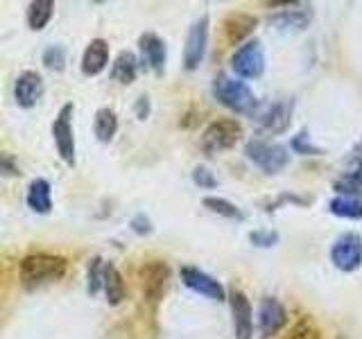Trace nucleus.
Here are the masks:
<instances>
[{
	"instance_id": "1",
	"label": "nucleus",
	"mask_w": 362,
	"mask_h": 339,
	"mask_svg": "<svg viewBox=\"0 0 362 339\" xmlns=\"http://www.w3.org/2000/svg\"><path fill=\"white\" fill-rule=\"evenodd\" d=\"M66 263L64 256L55 254H30L21 260V267H18V276H21V283L27 289L41 287L45 283H55V280H61L66 276Z\"/></svg>"
},
{
	"instance_id": "2",
	"label": "nucleus",
	"mask_w": 362,
	"mask_h": 339,
	"mask_svg": "<svg viewBox=\"0 0 362 339\" xmlns=\"http://www.w3.org/2000/svg\"><path fill=\"white\" fill-rule=\"evenodd\" d=\"M213 95L217 98V102L226 106V109L242 113V115H256V111L261 109V104H259V100H256V95L252 93L249 86L240 80H236V77H229V75L215 77Z\"/></svg>"
},
{
	"instance_id": "3",
	"label": "nucleus",
	"mask_w": 362,
	"mask_h": 339,
	"mask_svg": "<svg viewBox=\"0 0 362 339\" xmlns=\"http://www.w3.org/2000/svg\"><path fill=\"white\" fill-rule=\"evenodd\" d=\"M242 138V127L240 122L233 118H220L213 120L199 136V150L206 157H217L226 150L236 147V143Z\"/></svg>"
},
{
	"instance_id": "4",
	"label": "nucleus",
	"mask_w": 362,
	"mask_h": 339,
	"mask_svg": "<svg viewBox=\"0 0 362 339\" xmlns=\"http://www.w3.org/2000/svg\"><path fill=\"white\" fill-rule=\"evenodd\" d=\"M245 157L265 174H279L290 163V152L285 145L261 138H254L245 145Z\"/></svg>"
},
{
	"instance_id": "5",
	"label": "nucleus",
	"mask_w": 362,
	"mask_h": 339,
	"mask_svg": "<svg viewBox=\"0 0 362 339\" xmlns=\"http://www.w3.org/2000/svg\"><path fill=\"white\" fill-rule=\"evenodd\" d=\"M231 68L242 80H259L265 73V52L259 38H249L231 57Z\"/></svg>"
},
{
	"instance_id": "6",
	"label": "nucleus",
	"mask_w": 362,
	"mask_h": 339,
	"mask_svg": "<svg viewBox=\"0 0 362 339\" xmlns=\"http://www.w3.org/2000/svg\"><path fill=\"white\" fill-rule=\"evenodd\" d=\"M73 111L75 106L71 102L64 104L52 122V138L57 145V152H59V157L66 166L71 168L75 166V134H73V122H71Z\"/></svg>"
},
{
	"instance_id": "7",
	"label": "nucleus",
	"mask_w": 362,
	"mask_h": 339,
	"mask_svg": "<svg viewBox=\"0 0 362 339\" xmlns=\"http://www.w3.org/2000/svg\"><path fill=\"white\" fill-rule=\"evenodd\" d=\"M138 278H140V289L145 301L157 303L166 294V287L170 280V267L164 260H147V263L140 267Z\"/></svg>"
},
{
	"instance_id": "8",
	"label": "nucleus",
	"mask_w": 362,
	"mask_h": 339,
	"mask_svg": "<svg viewBox=\"0 0 362 339\" xmlns=\"http://www.w3.org/2000/svg\"><path fill=\"white\" fill-rule=\"evenodd\" d=\"M292 111H294V100L281 98L276 102L261 106V109L256 111V120H259V127L265 134H272V136L283 134L292 122Z\"/></svg>"
},
{
	"instance_id": "9",
	"label": "nucleus",
	"mask_w": 362,
	"mask_h": 339,
	"mask_svg": "<svg viewBox=\"0 0 362 339\" xmlns=\"http://www.w3.org/2000/svg\"><path fill=\"white\" fill-rule=\"evenodd\" d=\"M331 260L340 271H356L362 265V238L358 233L340 236L331 247Z\"/></svg>"
},
{
	"instance_id": "10",
	"label": "nucleus",
	"mask_w": 362,
	"mask_h": 339,
	"mask_svg": "<svg viewBox=\"0 0 362 339\" xmlns=\"http://www.w3.org/2000/svg\"><path fill=\"white\" fill-rule=\"evenodd\" d=\"M208 25H211V21H208V16L204 14L188 30L186 48H184V66H186V71H197L199 64L204 62L206 48H208Z\"/></svg>"
},
{
	"instance_id": "11",
	"label": "nucleus",
	"mask_w": 362,
	"mask_h": 339,
	"mask_svg": "<svg viewBox=\"0 0 362 339\" xmlns=\"http://www.w3.org/2000/svg\"><path fill=\"white\" fill-rule=\"evenodd\" d=\"M181 280H184V285L188 289H193V292L211 298V301H226V292L220 285V280L208 276L206 271H202L199 267H190V265L181 267Z\"/></svg>"
},
{
	"instance_id": "12",
	"label": "nucleus",
	"mask_w": 362,
	"mask_h": 339,
	"mask_svg": "<svg viewBox=\"0 0 362 339\" xmlns=\"http://www.w3.org/2000/svg\"><path fill=\"white\" fill-rule=\"evenodd\" d=\"M229 303H231L233 315V333L236 339H252L254 335V310L242 289H231L229 292Z\"/></svg>"
},
{
	"instance_id": "13",
	"label": "nucleus",
	"mask_w": 362,
	"mask_h": 339,
	"mask_svg": "<svg viewBox=\"0 0 362 339\" xmlns=\"http://www.w3.org/2000/svg\"><path fill=\"white\" fill-rule=\"evenodd\" d=\"M288 326V310L279 301V298L268 296L261 301L259 308V331L263 337L279 335L283 328Z\"/></svg>"
},
{
	"instance_id": "14",
	"label": "nucleus",
	"mask_w": 362,
	"mask_h": 339,
	"mask_svg": "<svg viewBox=\"0 0 362 339\" xmlns=\"http://www.w3.org/2000/svg\"><path fill=\"white\" fill-rule=\"evenodd\" d=\"M43 89H45L43 77L39 73L23 71L14 82V98H16L18 106H23V109H32V106L41 100Z\"/></svg>"
},
{
	"instance_id": "15",
	"label": "nucleus",
	"mask_w": 362,
	"mask_h": 339,
	"mask_svg": "<svg viewBox=\"0 0 362 339\" xmlns=\"http://www.w3.org/2000/svg\"><path fill=\"white\" fill-rule=\"evenodd\" d=\"M138 48H140L143 64L152 68L154 73H164L166 59H168V48L164 38L154 32H145L138 36Z\"/></svg>"
},
{
	"instance_id": "16",
	"label": "nucleus",
	"mask_w": 362,
	"mask_h": 339,
	"mask_svg": "<svg viewBox=\"0 0 362 339\" xmlns=\"http://www.w3.org/2000/svg\"><path fill=\"white\" fill-rule=\"evenodd\" d=\"M256 25H259V18L252 16V14H245V12H236V14H229L224 18V38L229 45H238V43H247L249 36L254 34Z\"/></svg>"
},
{
	"instance_id": "17",
	"label": "nucleus",
	"mask_w": 362,
	"mask_h": 339,
	"mask_svg": "<svg viewBox=\"0 0 362 339\" xmlns=\"http://www.w3.org/2000/svg\"><path fill=\"white\" fill-rule=\"evenodd\" d=\"M109 64V43L104 38H93L82 55V73L87 77L100 75Z\"/></svg>"
},
{
	"instance_id": "18",
	"label": "nucleus",
	"mask_w": 362,
	"mask_h": 339,
	"mask_svg": "<svg viewBox=\"0 0 362 339\" xmlns=\"http://www.w3.org/2000/svg\"><path fill=\"white\" fill-rule=\"evenodd\" d=\"M310 21H312L310 7H301V5L297 9H285V12L274 14L270 18V23L279 32H301L310 25Z\"/></svg>"
},
{
	"instance_id": "19",
	"label": "nucleus",
	"mask_w": 362,
	"mask_h": 339,
	"mask_svg": "<svg viewBox=\"0 0 362 339\" xmlns=\"http://www.w3.org/2000/svg\"><path fill=\"white\" fill-rule=\"evenodd\" d=\"M27 206H30L34 212L39 215H45V212L52 210V188L45 179H34L27 188Z\"/></svg>"
},
{
	"instance_id": "20",
	"label": "nucleus",
	"mask_w": 362,
	"mask_h": 339,
	"mask_svg": "<svg viewBox=\"0 0 362 339\" xmlns=\"http://www.w3.org/2000/svg\"><path fill=\"white\" fill-rule=\"evenodd\" d=\"M125 292H127L125 280H122L118 267L113 263H107V267H104V294H107V303L120 305L125 301Z\"/></svg>"
},
{
	"instance_id": "21",
	"label": "nucleus",
	"mask_w": 362,
	"mask_h": 339,
	"mask_svg": "<svg viewBox=\"0 0 362 339\" xmlns=\"http://www.w3.org/2000/svg\"><path fill=\"white\" fill-rule=\"evenodd\" d=\"M138 75V59L134 52L122 50L111 66V77L120 84H131Z\"/></svg>"
},
{
	"instance_id": "22",
	"label": "nucleus",
	"mask_w": 362,
	"mask_h": 339,
	"mask_svg": "<svg viewBox=\"0 0 362 339\" xmlns=\"http://www.w3.org/2000/svg\"><path fill=\"white\" fill-rule=\"evenodd\" d=\"M93 131L98 136L100 143H109L118 131V115L109 106H102V109L95 111L93 118Z\"/></svg>"
},
{
	"instance_id": "23",
	"label": "nucleus",
	"mask_w": 362,
	"mask_h": 339,
	"mask_svg": "<svg viewBox=\"0 0 362 339\" xmlns=\"http://www.w3.org/2000/svg\"><path fill=\"white\" fill-rule=\"evenodd\" d=\"M55 14V3L52 0H34L27 7V25H30V30L39 32L43 27L50 23V18Z\"/></svg>"
},
{
	"instance_id": "24",
	"label": "nucleus",
	"mask_w": 362,
	"mask_h": 339,
	"mask_svg": "<svg viewBox=\"0 0 362 339\" xmlns=\"http://www.w3.org/2000/svg\"><path fill=\"white\" fill-rule=\"evenodd\" d=\"M328 210L333 212V215L345 217V219H362V199L338 195L335 199H331Z\"/></svg>"
},
{
	"instance_id": "25",
	"label": "nucleus",
	"mask_w": 362,
	"mask_h": 339,
	"mask_svg": "<svg viewBox=\"0 0 362 339\" xmlns=\"http://www.w3.org/2000/svg\"><path fill=\"white\" fill-rule=\"evenodd\" d=\"M202 203H204V206H206L208 210H211V212H215V215H222V217H226V219H236V222H242V219H245L242 210L238 208L236 203H231L229 199H224V197H204Z\"/></svg>"
},
{
	"instance_id": "26",
	"label": "nucleus",
	"mask_w": 362,
	"mask_h": 339,
	"mask_svg": "<svg viewBox=\"0 0 362 339\" xmlns=\"http://www.w3.org/2000/svg\"><path fill=\"white\" fill-rule=\"evenodd\" d=\"M104 267H107V263H104L100 256L91 258L89 269H87V289L91 296H95L100 289H104Z\"/></svg>"
},
{
	"instance_id": "27",
	"label": "nucleus",
	"mask_w": 362,
	"mask_h": 339,
	"mask_svg": "<svg viewBox=\"0 0 362 339\" xmlns=\"http://www.w3.org/2000/svg\"><path fill=\"white\" fill-rule=\"evenodd\" d=\"M41 62L48 71L61 73L66 68V48L64 45H48L43 57H41Z\"/></svg>"
},
{
	"instance_id": "28",
	"label": "nucleus",
	"mask_w": 362,
	"mask_h": 339,
	"mask_svg": "<svg viewBox=\"0 0 362 339\" xmlns=\"http://www.w3.org/2000/svg\"><path fill=\"white\" fill-rule=\"evenodd\" d=\"M285 339H319V331L310 319H299V322L290 328V333Z\"/></svg>"
},
{
	"instance_id": "29",
	"label": "nucleus",
	"mask_w": 362,
	"mask_h": 339,
	"mask_svg": "<svg viewBox=\"0 0 362 339\" xmlns=\"http://www.w3.org/2000/svg\"><path fill=\"white\" fill-rule=\"evenodd\" d=\"M290 147L297 152V154H303V157H319L321 154V150L317 147V145H312L310 143V134L308 131H299L297 136H294L292 138V143H290Z\"/></svg>"
},
{
	"instance_id": "30",
	"label": "nucleus",
	"mask_w": 362,
	"mask_h": 339,
	"mask_svg": "<svg viewBox=\"0 0 362 339\" xmlns=\"http://www.w3.org/2000/svg\"><path fill=\"white\" fill-rule=\"evenodd\" d=\"M249 242L254 247H261V249H270L279 242V233L270 229H259V231H252L249 233Z\"/></svg>"
},
{
	"instance_id": "31",
	"label": "nucleus",
	"mask_w": 362,
	"mask_h": 339,
	"mask_svg": "<svg viewBox=\"0 0 362 339\" xmlns=\"http://www.w3.org/2000/svg\"><path fill=\"white\" fill-rule=\"evenodd\" d=\"M193 181H195V186L199 188H215L217 186V179L213 177V172L204 168V166H197L193 170Z\"/></svg>"
},
{
	"instance_id": "32",
	"label": "nucleus",
	"mask_w": 362,
	"mask_h": 339,
	"mask_svg": "<svg viewBox=\"0 0 362 339\" xmlns=\"http://www.w3.org/2000/svg\"><path fill=\"white\" fill-rule=\"evenodd\" d=\"M131 231H134V233H138V236H150L152 233V222H150V217L145 215V212H138V215L131 219Z\"/></svg>"
},
{
	"instance_id": "33",
	"label": "nucleus",
	"mask_w": 362,
	"mask_h": 339,
	"mask_svg": "<svg viewBox=\"0 0 362 339\" xmlns=\"http://www.w3.org/2000/svg\"><path fill=\"white\" fill-rule=\"evenodd\" d=\"M0 168H3V172L7 174V177H18V174H21V170H18V166L12 159V154H7V152L0 157Z\"/></svg>"
},
{
	"instance_id": "34",
	"label": "nucleus",
	"mask_w": 362,
	"mask_h": 339,
	"mask_svg": "<svg viewBox=\"0 0 362 339\" xmlns=\"http://www.w3.org/2000/svg\"><path fill=\"white\" fill-rule=\"evenodd\" d=\"M136 115H138V120H145L147 115H150V98H147V95H140V98H138Z\"/></svg>"
},
{
	"instance_id": "35",
	"label": "nucleus",
	"mask_w": 362,
	"mask_h": 339,
	"mask_svg": "<svg viewBox=\"0 0 362 339\" xmlns=\"http://www.w3.org/2000/svg\"><path fill=\"white\" fill-rule=\"evenodd\" d=\"M356 154H358V157H362V140H360V145H358V150H356Z\"/></svg>"
}]
</instances>
